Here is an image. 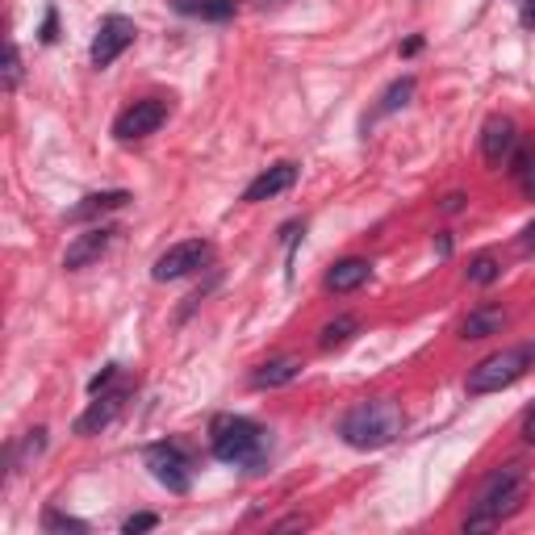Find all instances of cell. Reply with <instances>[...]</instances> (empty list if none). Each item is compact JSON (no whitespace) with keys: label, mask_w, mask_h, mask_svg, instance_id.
Wrapping results in <instances>:
<instances>
[{"label":"cell","mask_w":535,"mask_h":535,"mask_svg":"<svg viewBox=\"0 0 535 535\" xmlns=\"http://www.w3.org/2000/svg\"><path fill=\"white\" fill-rule=\"evenodd\" d=\"M402 427H406V414H402L398 402L393 398H368V402H356L343 414L339 435H343V444L372 452V448L393 444V439L402 435Z\"/></svg>","instance_id":"1"},{"label":"cell","mask_w":535,"mask_h":535,"mask_svg":"<svg viewBox=\"0 0 535 535\" xmlns=\"http://www.w3.org/2000/svg\"><path fill=\"white\" fill-rule=\"evenodd\" d=\"M209 448L222 464H239V469H260L272 439L260 423H251L243 414H218L209 423Z\"/></svg>","instance_id":"2"},{"label":"cell","mask_w":535,"mask_h":535,"mask_svg":"<svg viewBox=\"0 0 535 535\" xmlns=\"http://www.w3.org/2000/svg\"><path fill=\"white\" fill-rule=\"evenodd\" d=\"M523 494H527L523 469H519V464H506V469H498L490 481L481 485L473 515L464 519V531H490V527H498L506 515H515V510H519Z\"/></svg>","instance_id":"3"},{"label":"cell","mask_w":535,"mask_h":535,"mask_svg":"<svg viewBox=\"0 0 535 535\" xmlns=\"http://www.w3.org/2000/svg\"><path fill=\"white\" fill-rule=\"evenodd\" d=\"M531 364V347H506V352L485 356L473 372H469V393L481 398V393H498L506 385H515Z\"/></svg>","instance_id":"4"},{"label":"cell","mask_w":535,"mask_h":535,"mask_svg":"<svg viewBox=\"0 0 535 535\" xmlns=\"http://www.w3.org/2000/svg\"><path fill=\"white\" fill-rule=\"evenodd\" d=\"M147 469L168 494H189L193 469H189V456H184L176 444H151L147 448Z\"/></svg>","instance_id":"5"},{"label":"cell","mask_w":535,"mask_h":535,"mask_svg":"<svg viewBox=\"0 0 535 535\" xmlns=\"http://www.w3.org/2000/svg\"><path fill=\"white\" fill-rule=\"evenodd\" d=\"M205 260H209V243L205 239H184V243H172L164 255H159L151 276L155 281H180V276L197 272Z\"/></svg>","instance_id":"6"},{"label":"cell","mask_w":535,"mask_h":535,"mask_svg":"<svg viewBox=\"0 0 535 535\" xmlns=\"http://www.w3.org/2000/svg\"><path fill=\"white\" fill-rule=\"evenodd\" d=\"M134 21L130 17H118V13H113V17H105L101 21V30H97V38H92V51H88V59H92V67H109L113 59H118L122 51H126V46L134 42Z\"/></svg>","instance_id":"7"},{"label":"cell","mask_w":535,"mask_h":535,"mask_svg":"<svg viewBox=\"0 0 535 535\" xmlns=\"http://www.w3.org/2000/svg\"><path fill=\"white\" fill-rule=\"evenodd\" d=\"M168 122V105L164 101H134L118 122H113V134L122 138V143H134V138H147V134H155L159 126Z\"/></svg>","instance_id":"8"},{"label":"cell","mask_w":535,"mask_h":535,"mask_svg":"<svg viewBox=\"0 0 535 535\" xmlns=\"http://www.w3.org/2000/svg\"><path fill=\"white\" fill-rule=\"evenodd\" d=\"M113 235H118L113 226H92L88 235H76L72 247H67V255H63V268H67V272H80V268H88V264H97L101 255L109 251Z\"/></svg>","instance_id":"9"},{"label":"cell","mask_w":535,"mask_h":535,"mask_svg":"<svg viewBox=\"0 0 535 535\" xmlns=\"http://www.w3.org/2000/svg\"><path fill=\"white\" fill-rule=\"evenodd\" d=\"M293 180H297V164H272L268 172H260L251 184H247V193L243 201L255 205V201H272V197H281L285 189H293Z\"/></svg>","instance_id":"10"},{"label":"cell","mask_w":535,"mask_h":535,"mask_svg":"<svg viewBox=\"0 0 535 535\" xmlns=\"http://www.w3.org/2000/svg\"><path fill=\"white\" fill-rule=\"evenodd\" d=\"M515 122L510 118H490L485 122V130H481V155H485V164H506V155L515 151Z\"/></svg>","instance_id":"11"},{"label":"cell","mask_w":535,"mask_h":535,"mask_svg":"<svg viewBox=\"0 0 535 535\" xmlns=\"http://www.w3.org/2000/svg\"><path fill=\"white\" fill-rule=\"evenodd\" d=\"M301 356H272V360H264L260 368L251 372V385L255 389H281V385H289V381H297L301 377Z\"/></svg>","instance_id":"12"},{"label":"cell","mask_w":535,"mask_h":535,"mask_svg":"<svg viewBox=\"0 0 535 535\" xmlns=\"http://www.w3.org/2000/svg\"><path fill=\"white\" fill-rule=\"evenodd\" d=\"M122 402H126V389H118V393H101V402H92V406L76 418V435H97V431H105V427L113 423V418H118Z\"/></svg>","instance_id":"13"},{"label":"cell","mask_w":535,"mask_h":535,"mask_svg":"<svg viewBox=\"0 0 535 535\" xmlns=\"http://www.w3.org/2000/svg\"><path fill=\"white\" fill-rule=\"evenodd\" d=\"M130 201L126 189H109V193H92L84 197L80 205L67 209V222H92V218H101V214H113V209H122Z\"/></svg>","instance_id":"14"},{"label":"cell","mask_w":535,"mask_h":535,"mask_svg":"<svg viewBox=\"0 0 535 535\" xmlns=\"http://www.w3.org/2000/svg\"><path fill=\"white\" fill-rule=\"evenodd\" d=\"M368 276H372V264L360 260V255H352V260H339L327 272V289L331 293H356L360 285H368Z\"/></svg>","instance_id":"15"},{"label":"cell","mask_w":535,"mask_h":535,"mask_svg":"<svg viewBox=\"0 0 535 535\" xmlns=\"http://www.w3.org/2000/svg\"><path fill=\"white\" fill-rule=\"evenodd\" d=\"M506 327V314L498 310V306H477L469 318L460 322V335L464 339H490V335H498Z\"/></svg>","instance_id":"16"},{"label":"cell","mask_w":535,"mask_h":535,"mask_svg":"<svg viewBox=\"0 0 535 535\" xmlns=\"http://www.w3.org/2000/svg\"><path fill=\"white\" fill-rule=\"evenodd\" d=\"M356 331H360V322L352 314H339L335 322H327V327L318 331V347H322V352H335V347H343Z\"/></svg>","instance_id":"17"},{"label":"cell","mask_w":535,"mask_h":535,"mask_svg":"<svg viewBox=\"0 0 535 535\" xmlns=\"http://www.w3.org/2000/svg\"><path fill=\"white\" fill-rule=\"evenodd\" d=\"M498 276H502V264H498V255H490V251L473 255L469 268H464V281L469 285H494Z\"/></svg>","instance_id":"18"},{"label":"cell","mask_w":535,"mask_h":535,"mask_svg":"<svg viewBox=\"0 0 535 535\" xmlns=\"http://www.w3.org/2000/svg\"><path fill=\"white\" fill-rule=\"evenodd\" d=\"M410 97H414V76H402V80H393V84L385 88V97H381L377 113H398V109H402Z\"/></svg>","instance_id":"19"},{"label":"cell","mask_w":535,"mask_h":535,"mask_svg":"<svg viewBox=\"0 0 535 535\" xmlns=\"http://www.w3.org/2000/svg\"><path fill=\"white\" fill-rule=\"evenodd\" d=\"M42 527H46V531H88V523H84V519L59 515V510H46V515H42Z\"/></svg>","instance_id":"20"},{"label":"cell","mask_w":535,"mask_h":535,"mask_svg":"<svg viewBox=\"0 0 535 535\" xmlns=\"http://www.w3.org/2000/svg\"><path fill=\"white\" fill-rule=\"evenodd\" d=\"M17 80H21V55H17V46H13V42H5V88L13 92Z\"/></svg>","instance_id":"21"},{"label":"cell","mask_w":535,"mask_h":535,"mask_svg":"<svg viewBox=\"0 0 535 535\" xmlns=\"http://www.w3.org/2000/svg\"><path fill=\"white\" fill-rule=\"evenodd\" d=\"M113 381H118V364H109V368H101L97 377L88 381V393H101V389H109Z\"/></svg>","instance_id":"22"},{"label":"cell","mask_w":535,"mask_h":535,"mask_svg":"<svg viewBox=\"0 0 535 535\" xmlns=\"http://www.w3.org/2000/svg\"><path fill=\"white\" fill-rule=\"evenodd\" d=\"M230 13H235V0H209L201 17H209V21H222V17H230Z\"/></svg>","instance_id":"23"},{"label":"cell","mask_w":535,"mask_h":535,"mask_svg":"<svg viewBox=\"0 0 535 535\" xmlns=\"http://www.w3.org/2000/svg\"><path fill=\"white\" fill-rule=\"evenodd\" d=\"M159 527V515H134L126 519V535H138V531H155Z\"/></svg>","instance_id":"24"},{"label":"cell","mask_w":535,"mask_h":535,"mask_svg":"<svg viewBox=\"0 0 535 535\" xmlns=\"http://www.w3.org/2000/svg\"><path fill=\"white\" fill-rule=\"evenodd\" d=\"M205 5H209V0H172L176 13H197V17L205 13Z\"/></svg>","instance_id":"25"},{"label":"cell","mask_w":535,"mask_h":535,"mask_svg":"<svg viewBox=\"0 0 535 535\" xmlns=\"http://www.w3.org/2000/svg\"><path fill=\"white\" fill-rule=\"evenodd\" d=\"M55 30H59V21H55V9H46V21H42V42H55V38H59Z\"/></svg>","instance_id":"26"},{"label":"cell","mask_w":535,"mask_h":535,"mask_svg":"<svg viewBox=\"0 0 535 535\" xmlns=\"http://www.w3.org/2000/svg\"><path fill=\"white\" fill-rule=\"evenodd\" d=\"M527 168H531V151H527V147H523V151H519V155H515V159H510V172H515V176H523V172H527Z\"/></svg>","instance_id":"27"},{"label":"cell","mask_w":535,"mask_h":535,"mask_svg":"<svg viewBox=\"0 0 535 535\" xmlns=\"http://www.w3.org/2000/svg\"><path fill=\"white\" fill-rule=\"evenodd\" d=\"M519 247H523V255H535V222L523 230V239H519Z\"/></svg>","instance_id":"28"},{"label":"cell","mask_w":535,"mask_h":535,"mask_svg":"<svg viewBox=\"0 0 535 535\" xmlns=\"http://www.w3.org/2000/svg\"><path fill=\"white\" fill-rule=\"evenodd\" d=\"M523 439H527V444H535V406H531L527 418H523Z\"/></svg>","instance_id":"29"},{"label":"cell","mask_w":535,"mask_h":535,"mask_svg":"<svg viewBox=\"0 0 535 535\" xmlns=\"http://www.w3.org/2000/svg\"><path fill=\"white\" fill-rule=\"evenodd\" d=\"M310 519L306 515H293V519H285V523H276V531H293V527H306Z\"/></svg>","instance_id":"30"},{"label":"cell","mask_w":535,"mask_h":535,"mask_svg":"<svg viewBox=\"0 0 535 535\" xmlns=\"http://www.w3.org/2000/svg\"><path fill=\"white\" fill-rule=\"evenodd\" d=\"M523 193L535 201V168H527V172H523Z\"/></svg>","instance_id":"31"},{"label":"cell","mask_w":535,"mask_h":535,"mask_svg":"<svg viewBox=\"0 0 535 535\" xmlns=\"http://www.w3.org/2000/svg\"><path fill=\"white\" fill-rule=\"evenodd\" d=\"M460 205H464V197H460V193H452V197L444 201V214H456V209H460Z\"/></svg>","instance_id":"32"},{"label":"cell","mask_w":535,"mask_h":535,"mask_svg":"<svg viewBox=\"0 0 535 535\" xmlns=\"http://www.w3.org/2000/svg\"><path fill=\"white\" fill-rule=\"evenodd\" d=\"M523 26H535V0H527V5H523Z\"/></svg>","instance_id":"33"},{"label":"cell","mask_w":535,"mask_h":535,"mask_svg":"<svg viewBox=\"0 0 535 535\" xmlns=\"http://www.w3.org/2000/svg\"><path fill=\"white\" fill-rule=\"evenodd\" d=\"M531 360H535V343H531Z\"/></svg>","instance_id":"34"}]
</instances>
